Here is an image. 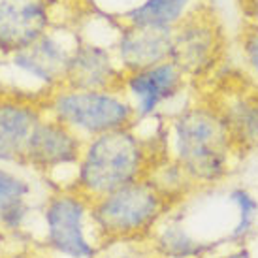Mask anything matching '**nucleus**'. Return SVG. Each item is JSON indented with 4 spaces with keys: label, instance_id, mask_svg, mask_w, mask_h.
<instances>
[{
    "label": "nucleus",
    "instance_id": "9b49d317",
    "mask_svg": "<svg viewBox=\"0 0 258 258\" xmlns=\"http://www.w3.org/2000/svg\"><path fill=\"white\" fill-rule=\"evenodd\" d=\"M186 74L173 60L157 64L147 70L126 74L124 89L136 98L138 117H147L157 111L164 102L175 98L186 87Z\"/></svg>",
    "mask_w": 258,
    "mask_h": 258
},
{
    "label": "nucleus",
    "instance_id": "0eeeda50",
    "mask_svg": "<svg viewBox=\"0 0 258 258\" xmlns=\"http://www.w3.org/2000/svg\"><path fill=\"white\" fill-rule=\"evenodd\" d=\"M45 100L0 93V160L25 162L29 140L43 119Z\"/></svg>",
    "mask_w": 258,
    "mask_h": 258
},
{
    "label": "nucleus",
    "instance_id": "f257e3e1",
    "mask_svg": "<svg viewBox=\"0 0 258 258\" xmlns=\"http://www.w3.org/2000/svg\"><path fill=\"white\" fill-rule=\"evenodd\" d=\"M173 162L196 188L213 186L228 177L232 157L237 153L221 113L213 106L183 109L172 124Z\"/></svg>",
    "mask_w": 258,
    "mask_h": 258
},
{
    "label": "nucleus",
    "instance_id": "dca6fc26",
    "mask_svg": "<svg viewBox=\"0 0 258 258\" xmlns=\"http://www.w3.org/2000/svg\"><path fill=\"white\" fill-rule=\"evenodd\" d=\"M27 194L29 185L25 181L6 170H0V222L6 226H19L27 211Z\"/></svg>",
    "mask_w": 258,
    "mask_h": 258
},
{
    "label": "nucleus",
    "instance_id": "f8f14e48",
    "mask_svg": "<svg viewBox=\"0 0 258 258\" xmlns=\"http://www.w3.org/2000/svg\"><path fill=\"white\" fill-rule=\"evenodd\" d=\"M173 57V29L124 27L119 40V60L126 74L147 70Z\"/></svg>",
    "mask_w": 258,
    "mask_h": 258
},
{
    "label": "nucleus",
    "instance_id": "9d476101",
    "mask_svg": "<svg viewBox=\"0 0 258 258\" xmlns=\"http://www.w3.org/2000/svg\"><path fill=\"white\" fill-rule=\"evenodd\" d=\"M126 83V72L117 68L109 53L96 45H78L68 60L64 79L58 87L78 91L121 93Z\"/></svg>",
    "mask_w": 258,
    "mask_h": 258
},
{
    "label": "nucleus",
    "instance_id": "39448f33",
    "mask_svg": "<svg viewBox=\"0 0 258 258\" xmlns=\"http://www.w3.org/2000/svg\"><path fill=\"white\" fill-rule=\"evenodd\" d=\"M222 53L224 36L211 8H194L173 27L172 60L188 79L204 78L213 72L221 62Z\"/></svg>",
    "mask_w": 258,
    "mask_h": 258
},
{
    "label": "nucleus",
    "instance_id": "7ed1b4c3",
    "mask_svg": "<svg viewBox=\"0 0 258 258\" xmlns=\"http://www.w3.org/2000/svg\"><path fill=\"white\" fill-rule=\"evenodd\" d=\"M173 208L149 179H142L91 202V219L100 241L138 239L151 234Z\"/></svg>",
    "mask_w": 258,
    "mask_h": 258
},
{
    "label": "nucleus",
    "instance_id": "f03ea898",
    "mask_svg": "<svg viewBox=\"0 0 258 258\" xmlns=\"http://www.w3.org/2000/svg\"><path fill=\"white\" fill-rule=\"evenodd\" d=\"M153 172V155L132 128L115 130L85 142L78 173L70 190L94 202L124 185L147 179Z\"/></svg>",
    "mask_w": 258,
    "mask_h": 258
},
{
    "label": "nucleus",
    "instance_id": "a211bd4d",
    "mask_svg": "<svg viewBox=\"0 0 258 258\" xmlns=\"http://www.w3.org/2000/svg\"><path fill=\"white\" fill-rule=\"evenodd\" d=\"M241 53L252 76L258 78V25H247L241 30Z\"/></svg>",
    "mask_w": 258,
    "mask_h": 258
},
{
    "label": "nucleus",
    "instance_id": "1a4fd4ad",
    "mask_svg": "<svg viewBox=\"0 0 258 258\" xmlns=\"http://www.w3.org/2000/svg\"><path fill=\"white\" fill-rule=\"evenodd\" d=\"M85 142L72 128L57 119H42L25 151V164L34 166L42 172H53L57 168L79 164Z\"/></svg>",
    "mask_w": 258,
    "mask_h": 258
},
{
    "label": "nucleus",
    "instance_id": "4468645a",
    "mask_svg": "<svg viewBox=\"0 0 258 258\" xmlns=\"http://www.w3.org/2000/svg\"><path fill=\"white\" fill-rule=\"evenodd\" d=\"M188 0H145L142 6L121 15L124 27L173 29L185 17Z\"/></svg>",
    "mask_w": 258,
    "mask_h": 258
},
{
    "label": "nucleus",
    "instance_id": "f3484780",
    "mask_svg": "<svg viewBox=\"0 0 258 258\" xmlns=\"http://www.w3.org/2000/svg\"><path fill=\"white\" fill-rule=\"evenodd\" d=\"M230 202L237 209V222L230 232V241L243 245L245 239L251 236L258 219V200L247 188H234L230 192Z\"/></svg>",
    "mask_w": 258,
    "mask_h": 258
},
{
    "label": "nucleus",
    "instance_id": "6e6552de",
    "mask_svg": "<svg viewBox=\"0 0 258 258\" xmlns=\"http://www.w3.org/2000/svg\"><path fill=\"white\" fill-rule=\"evenodd\" d=\"M49 0H0V51L21 53L45 36Z\"/></svg>",
    "mask_w": 258,
    "mask_h": 258
},
{
    "label": "nucleus",
    "instance_id": "6ab92c4d",
    "mask_svg": "<svg viewBox=\"0 0 258 258\" xmlns=\"http://www.w3.org/2000/svg\"><path fill=\"white\" fill-rule=\"evenodd\" d=\"M219 258H252V254L245 245H237L234 251L226 252V254H222V256H219Z\"/></svg>",
    "mask_w": 258,
    "mask_h": 258
},
{
    "label": "nucleus",
    "instance_id": "423d86ee",
    "mask_svg": "<svg viewBox=\"0 0 258 258\" xmlns=\"http://www.w3.org/2000/svg\"><path fill=\"white\" fill-rule=\"evenodd\" d=\"M91 213V202L76 190L53 194L45 206L47 245L66 258H94L98 247L85 234V219Z\"/></svg>",
    "mask_w": 258,
    "mask_h": 258
},
{
    "label": "nucleus",
    "instance_id": "ddd939ff",
    "mask_svg": "<svg viewBox=\"0 0 258 258\" xmlns=\"http://www.w3.org/2000/svg\"><path fill=\"white\" fill-rule=\"evenodd\" d=\"M213 108L221 113L237 153L258 151V87H237Z\"/></svg>",
    "mask_w": 258,
    "mask_h": 258
},
{
    "label": "nucleus",
    "instance_id": "2eb2a0df",
    "mask_svg": "<svg viewBox=\"0 0 258 258\" xmlns=\"http://www.w3.org/2000/svg\"><path fill=\"white\" fill-rule=\"evenodd\" d=\"M155 249L160 258H206L211 245L190 236L179 222H168L155 234Z\"/></svg>",
    "mask_w": 258,
    "mask_h": 258
},
{
    "label": "nucleus",
    "instance_id": "20e7f679",
    "mask_svg": "<svg viewBox=\"0 0 258 258\" xmlns=\"http://www.w3.org/2000/svg\"><path fill=\"white\" fill-rule=\"evenodd\" d=\"M45 111L81 138H96L115 130L132 128L136 108L119 93L78 91L57 87L45 96Z\"/></svg>",
    "mask_w": 258,
    "mask_h": 258
}]
</instances>
